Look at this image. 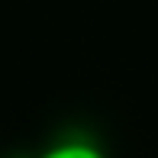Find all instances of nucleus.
Segmentation results:
<instances>
[{
	"mask_svg": "<svg viewBox=\"0 0 158 158\" xmlns=\"http://www.w3.org/2000/svg\"><path fill=\"white\" fill-rule=\"evenodd\" d=\"M35 158H110V155H106V148H100L94 139L64 135V139H55L52 145H45Z\"/></svg>",
	"mask_w": 158,
	"mask_h": 158,
	"instance_id": "1",
	"label": "nucleus"
}]
</instances>
